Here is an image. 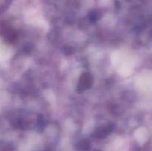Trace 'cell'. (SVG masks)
Here are the masks:
<instances>
[{"label":"cell","mask_w":152,"mask_h":151,"mask_svg":"<svg viewBox=\"0 0 152 151\" xmlns=\"http://www.w3.org/2000/svg\"><path fill=\"white\" fill-rule=\"evenodd\" d=\"M111 130H112V127H110V126L101 127L100 129H99V130H97V132H96V135H98L99 137L102 136H105V135L110 133V132L111 131Z\"/></svg>","instance_id":"obj_2"},{"label":"cell","mask_w":152,"mask_h":151,"mask_svg":"<svg viewBox=\"0 0 152 151\" xmlns=\"http://www.w3.org/2000/svg\"><path fill=\"white\" fill-rule=\"evenodd\" d=\"M12 0H0V13L4 12L8 7Z\"/></svg>","instance_id":"obj_3"},{"label":"cell","mask_w":152,"mask_h":151,"mask_svg":"<svg viewBox=\"0 0 152 151\" xmlns=\"http://www.w3.org/2000/svg\"><path fill=\"white\" fill-rule=\"evenodd\" d=\"M92 82H93V78L90 75V73H86L83 74L81 78H80V82H79V90H83V91L85 90H87L91 86Z\"/></svg>","instance_id":"obj_1"}]
</instances>
